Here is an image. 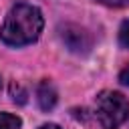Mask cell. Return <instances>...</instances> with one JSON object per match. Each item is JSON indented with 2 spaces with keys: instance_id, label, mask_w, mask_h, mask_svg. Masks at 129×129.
<instances>
[{
  "instance_id": "obj_1",
  "label": "cell",
  "mask_w": 129,
  "mask_h": 129,
  "mask_svg": "<svg viewBox=\"0 0 129 129\" xmlns=\"http://www.w3.org/2000/svg\"><path fill=\"white\" fill-rule=\"evenodd\" d=\"M42 26H44V18L36 6L16 4L10 8L0 28V40L8 46H26L40 36Z\"/></svg>"
},
{
  "instance_id": "obj_2",
  "label": "cell",
  "mask_w": 129,
  "mask_h": 129,
  "mask_svg": "<svg viewBox=\"0 0 129 129\" xmlns=\"http://www.w3.org/2000/svg\"><path fill=\"white\" fill-rule=\"evenodd\" d=\"M95 117L103 129H117L129 117V101L117 91H101L95 99Z\"/></svg>"
},
{
  "instance_id": "obj_3",
  "label": "cell",
  "mask_w": 129,
  "mask_h": 129,
  "mask_svg": "<svg viewBox=\"0 0 129 129\" xmlns=\"http://www.w3.org/2000/svg\"><path fill=\"white\" fill-rule=\"evenodd\" d=\"M58 34H60V40L64 42V46L69 50L77 52V54H87L91 50V46H93V36L85 28H81L77 24H64V26H60Z\"/></svg>"
},
{
  "instance_id": "obj_4",
  "label": "cell",
  "mask_w": 129,
  "mask_h": 129,
  "mask_svg": "<svg viewBox=\"0 0 129 129\" xmlns=\"http://www.w3.org/2000/svg\"><path fill=\"white\" fill-rule=\"evenodd\" d=\"M56 89L50 81H40L38 83V89H36V101H38V107L42 111H50L54 105H56Z\"/></svg>"
},
{
  "instance_id": "obj_5",
  "label": "cell",
  "mask_w": 129,
  "mask_h": 129,
  "mask_svg": "<svg viewBox=\"0 0 129 129\" xmlns=\"http://www.w3.org/2000/svg\"><path fill=\"white\" fill-rule=\"evenodd\" d=\"M22 121L18 115L12 113H0V129H20Z\"/></svg>"
},
{
  "instance_id": "obj_6",
  "label": "cell",
  "mask_w": 129,
  "mask_h": 129,
  "mask_svg": "<svg viewBox=\"0 0 129 129\" xmlns=\"http://www.w3.org/2000/svg\"><path fill=\"white\" fill-rule=\"evenodd\" d=\"M10 95H12V101H14V103H18V105L26 103V93H24L16 83H12V85H10Z\"/></svg>"
},
{
  "instance_id": "obj_7",
  "label": "cell",
  "mask_w": 129,
  "mask_h": 129,
  "mask_svg": "<svg viewBox=\"0 0 129 129\" xmlns=\"http://www.w3.org/2000/svg\"><path fill=\"white\" fill-rule=\"evenodd\" d=\"M119 44L129 48V20H123V24L119 28Z\"/></svg>"
},
{
  "instance_id": "obj_8",
  "label": "cell",
  "mask_w": 129,
  "mask_h": 129,
  "mask_svg": "<svg viewBox=\"0 0 129 129\" xmlns=\"http://www.w3.org/2000/svg\"><path fill=\"white\" fill-rule=\"evenodd\" d=\"M99 4H105L109 8H129V0H95Z\"/></svg>"
},
{
  "instance_id": "obj_9",
  "label": "cell",
  "mask_w": 129,
  "mask_h": 129,
  "mask_svg": "<svg viewBox=\"0 0 129 129\" xmlns=\"http://www.w3.org/2000/svg\"><path fill=\"white\" fill-rule=\"evenodd\" d=\"M119 81H121L125 87H129V64H127V67L119 73Z\"/></svg>"
},
{
  "instance_id": "obj_10",
  "label": "cell",
  "mask_w": 129,
  "mask_h": 129,
  "mask_svg": "<svg viewBox=\"0 0 129 129\" xmlns=\"http://www.w3.org/2000/svg\"><path fill=\"white\" fill-rule=\"evenodd\" d=\"M40 129H60L56 123H44V125H40Z\"/></svg>"
}]
</instances>
